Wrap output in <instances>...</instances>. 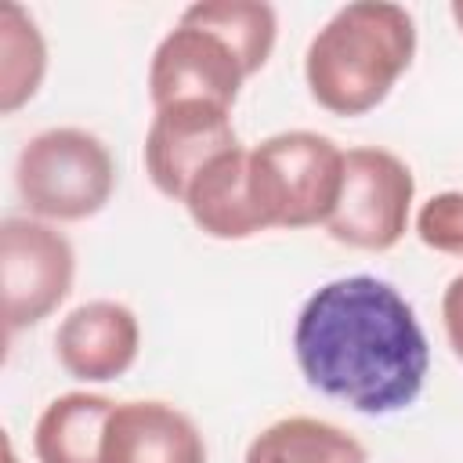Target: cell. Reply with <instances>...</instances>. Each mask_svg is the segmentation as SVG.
Returning a JSON list of instances; mask_svg holds the SVG:
<instances>
[{
  "mask_svg": "<svg viewBox=\"0 0 463 463\" xmlns=\"http://www.w3.org/2000/svg\"><path fill=\"white\" fill-rule=\"evenodd\" d=\"M181 206L188 210L192 224L221 242L253 239L264 228V217L257 210L253 188H250V148H232L217 156L184 192Z\"/></svg>",
  "mask_w": 463,
  "mask_h": 463,
  "instance_id": "8fae6325",
  "label": "cell"
},
{
  "mask_svg": "<svg viewBox=\"0 0 463 463\" xmlns=\"http://www.w3.org/2000/svg\"><path fill=\"white\" fill-rule=\"evenodd\" d=\"M416 58V18L391 0H354L311 36L304 83L318 109L365 116L387 101Z\"/></svg>",
  "mask_w": 463,
  "mask_h": 463,
  "instance_id": "7a4b0ae2",
  "label": "cell"
},
{
  "mask_svg": "<svg viewBox=\"0 0 463 463\" xmlns=\"http://www.w3.org/2000/svg\"><path fill=\"white\" fill-rule=\"evenodd\" d=\"M141 351L137 315L123 300H87L76 304L54 329V358L80 383L119 380Z\"/></svg>",
  "mask_w": 463,
  "mask_h": 463,
  "instance_id": "9c48e42d",
  "label": "cell"
},
{
  "mask_svg": "<svg viewBox=\"0 0 463 463\" xmlns=\"http://www.w3.org/2000/svg\"><path fill=\"white\" fill-rule=\"evenodd\" d=\"M250 80L239 51L206 22L181 11L177 25L156 43L148 61V98L152 109L174 101H206L235 109L242 83Z\"/></svg>",
  "mask_w": 463,
  "mask_h": 463,
  "instance_id": "52a82bcc",
  "label": "cell"
},
{
  "mask_svg": "<svg viewBox=\"0 0 463 463\" xmlns=\"http://www.w3.org/2000/svg\"><path fill=\"white\" fill-rule=\"evenodd\" d=\"M184 14L217 29L239 51L250 76H257L268 65L275 40H279V14L271 4H264V0H199V4L184 7Z\"/></svg>",
  "mask_w": 463,
  "mask_h": 463,
  "instance_id": "9a60e30c",
  "label": "cell"
},
{
  "mask_svg": "<svg viewBox=\"0 0 463 463\" xmlns=\"http://www.w3.org/2000/svg\"><path fill=\"white\" fill-rule=\"evenodd\" d=\"M101 463H206V441L195 420L159 398H130L116 402Z\"/></svg>",
  "mask_w": 463,
  "mask_h": 463,
  "instance_id": "30bf717a",
  "label": "cell"
},
{
  "mask_svg": "<svg viewBox=\"0 0 463 463\" xmlns=\"http://www.w3.org/2000/svg\"><path fill=\"white\" fill-rule=\"evenodd\" d=\"M47 76V43L36 18L14 4H0V112L11 116L29 105Z\"/></svg>",
  "mask_w": 463,
  "mask_h": 463,
  "instance_id": "5bb4252c",
  "label": "cell"
},
{
  "mask_svg": "<svg viewBox=\"0 0 463 463\" xmlns=\"http://www.w3.org/2000/svg\"><path fill=\"white\" fill-rule=\"evenodd\" d=\"M242 463H369V452L340 423L318 416H282L253 434Z\"/></svg>",
  "mask_w": 463,
  "mask_h": 463,
  "instance_id": "4fadbf2b",
  "label": "cell"
},
{
  "mask_svg": "<svg viewBox=\"0 0 463 463\" xmlns=\"http://www.w3.org/2000/svg\"><path fill=\"white\" fill-rule=\"evenodd\" d=\"M416 199V177L402 156L380 145H358L344 152V184L336 210L326 221L333 242L387 253L402 242Z\"/></svg>",
  "mask_w": 463,
  "mask_h": 463,
  "instance_id": "5b68a950",
  "label": "cell"
},
{
  "mask_svg": "<svg viewBox=\"0 0 463 463\" xmlns=\"http://www.w3.org/2000/svg\"><path fill=\"white\" fill-rule=\"evenodd\" d=\"M239 148L232 109L206 101H174L152 112L145 130V174L152 188L174 203L184 199L188 184L224 152Z\"/></svg>",
  "mask_w": 463,
  "mask_h": 463,
  "instance_id": "ba28073f",
  "label": "cell"
},
{
  "mask_svg": "<svg viewBox=\"0 0 463 463\" xmlns=\"http://www.w3.org/2000/svg\"><path fill=\"white\" fill-rule=\"evenodd\" d=\"M76 250L65 232L40 217H4L0 224V297L4 329L14 336L54 315L72 293Z\"/></svg>",
  "mask_w": 463,
  "mask_h": 463,
  "instance_id": "8992f818",
  "label": "cell"
},
{
  "mask_svg": "<svg viewBox=\"0 0 463 463\" xmlns=\"http://www.w3.org/2000/svg\"><path fill=\"white\" fill-rule=\"evenodd\" d=\"M344 184V148L318 130H279L250 148V188L264 228H326Z\"/></svg>",
  "mask_w": 463,
  "mask_h": 463,
  "instance_id": "277c9868",
  "label": "cell"
},
{
  "mask_svg": "<svg viewBox=\"0 0 463 463\" xmlns=\"http://www.w3.org/2000/svg\"><path fill=\"white\" fill-rule=\"evenodd\" d=\"M14 192L47 224H72L101 213L116 192L109 145L83 127H47L14 159Z\"/></svg>",
  "mask_w": 463,
  "mask_h": 463,
  "instance_id": "3957f363",
  "label": "cell"
},
{
  "mask_svg": "<svg viewBox=\"0 0 463 463\" xmlns=\"http://www.w3.org/2000/svg\"><path fill=\"white\" fill-rule=\"evenodd\" d=\"M416 235L427 250L463 260V192L449 188L430 195L416 213Z\"/></svg>",
  "mask_w": 463,
  "mask_h": 463,
  "instance_id": "2e32d148",
  "label": "cell"
},
{
  "mask_svg": "<svg viewBox=\"0 0 463 463\" xmlns=\"http://www.w3.org/2000/svg\"><path fill=\"white\" fill-rule=\"evenodd\" d=\"M4 452H7V463H18V452H14V445H11V438H4Z\"/></svg>",
  "mask_w": 463,
  "mask_h": 463,
  "instance_id": "d6986e66",
  "label": "cell"
},
{
  "mask_svg": "<svg viewBox=\"0 0 463 463\" xmlns=\"http://www.w3.org/2000/svg\"><path fill=\"white\" fill-rule=\"evenodd\" d=\"M449 14H452V22H456V29L463 33V0H452V4H449Z\"/></svg>",
  "mask_w": 463,
  "mask_h": 463,
  "instance_id": "ac0fdd59",
  "label": "cell"
},
{
  "mask_svg": "<svg viewBox=\"0 0 463 463\" xmlns=\"http://www.w3.org/2000/svg\"><path fill=\"white\" fill-rule=\"evenodd\" d=\"M112 409L116 402L94 391L51 398L33 427L36 463H101V441Z\"/></svg>",
  "mask_w": 463,
  "mask_h": 463,
  "instance_id": "7c38bea8",
  "label": "cell"
},
{
  "mask_svg": "<svg viewBox=\"0 0 463 463\" xmlns=\"http://www.w3.org/2000/svg\"><path fill=\"white\" fill-rule=\"evenodd\" d=\"M293 358L318 394L362 416H391L420 398L430 344L394 282L344 275L318 286L297 311Z\"/></svg>",
  "mask_w": 463,
  "mask_h": 463,
  "instance_id": "6da1fadb",
  "label": "cell"
},
{
  "mask_svg": "<svg viewBox=\"0 0 463 463\" xmlns=\"http://www.w3.org/2000/svg\"><path fill=\"white\" fill-rule=\"evenodd\" d=\"M441 329H445L452 354L463 362V271L452 275L441 293Z\"/></svg>",
  "mask_w": 463,
  "mask_h": 463,
  "instance_id": "e0dca14e",
  "label": "cell"
}]
</instances>
